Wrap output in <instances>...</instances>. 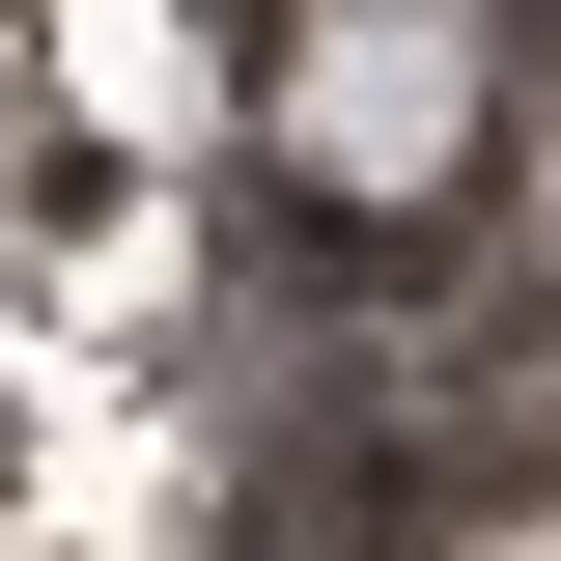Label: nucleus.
Segmentation results:
<instances>
[{"label":"nucleus","mask_w":561,"mask_h":561,"mask_svg":"<svg viewBox=\"0 0 561 561\" xmlns=\"http://www.w3.org/2000/svg\"><path fill=\"white\" fill-rule=\"evenodd\" d=\"M280 169L365 197V225H421L449 169H478V28H449V0H337V28L280 57Z\"/></svg>","instance_id":"nucleus-1"}]
</instances>
